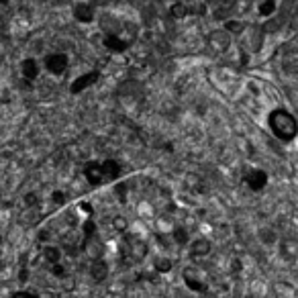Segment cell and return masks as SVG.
<instances>
[{"label": "cell", "instance_id": "6da1fadb", "mask_svg": "<svg viewBox=\"0 0 298 298\" xmlns=\"http://www.w3.org/2000/svg\"><path fill=\"white\" fill-rule=\"evenodd\" d=\"M268 123H270L272 133H274L280 141H292V139L296 137V133H298V123H296V119H294L288 111H284V109L272 111Z\"/></svg>", "mask_w": 298, "mask_h": 298}, {"label": "cell", "instance_id": "7a4b0ae2", "mask_svg": "<svg viewBox=\"0 0 298 298\" xmlns=\"http://www.w3.org/2000/svg\"><path fill=\"white\" fill-rule=\"evenodd\" d=\"M207 45L211 47V52H215V54H225L227 49L231 47V35H229V31H225V29L211 31L209 37H207Z\"/></svg>", "mask_w": 298, "mask_h": 298}, {"label": "cell", "instance_id": "3957f363", "mask_svg": "<svg viewBox=\"0 0 298 298\" xmlns=\"http://www.w3.org/2000/svg\"><path fill=\"white\" fill-rule=\"evenodd\" d=\"M43 66H45V70H47L49 74H54V76H62V74L68 70L70 60H68V56H66V54H49V56H45Z\"/></svg>", "mask_w": 298, "mask_h": 298}, {"label": "cell", "instance_id": "277c9868", "mask_svg": "<svg viewBox=\"0 0 298 298\" xmlns=\"http://www.w3.org/2000/svg\"><path fill=\"white\" fill-rule=\"evenodd\" d=\"M101 78V74H98L96 70H92V72H88V74H82L80 78H76L74 82H72V86H70V92L72 94H80L82 90H86L88 86H92V84H96V80Z\"/></svg>", "mask_w": 298, "mask_h": 298}, {"label": "cell", "instance_id": "5b68a950", "mask_svg": "<svg viewBox=\"0 0 298 298\" xmlns=\"http://www.w3.org/2000/svg\"><path fill=\"white\" fill-rule=\"evenodd\" d=\"M245 184L250 186L254 192H260V190H264L266 184H268V174H266L264 170H252L250 174L245 176Z\"/></svg>", "mask_w": 298, "mask_h": 298}, {"label": "cell", "instance_id": "8992f818", "mask_svg": "<svg viewBox=\"0 0 298 298\" xmlns=\"http://www.w3.org/2000/svg\"><path fill=\"white\" fill-rule=\"evenodd\" d=\"M84 176L90 184L98 186V184H103L105 182V176H103V166L98 164V162H88L84 166Z\"/></svg>", "mask_w": 298, "mask_h": 298}, {"label": "cell", "instance_id": "52a82bcc", "mask_svg": "<svg viewBox=\"0 0 298 298\" xmlns=\"http://www.w3.org/2000/svg\"><path fill=\"white\" fill-rule=\"evenodd\" d=\"M103 43H105L107 49H111V52H115V54H123V52H127L129 45H131V41H125V39H121V37L115 35V33L105 35Z\"/></svg>", "mask_w": 298, "mask_h": 298}, {"label": "cell", "instance_id": "ba28073f", "mask_svg": "<svg viewBox=\"0 0 298 298\" xmlns=\"http://www.w3.org/2000/svg\"><path fill=\"white\" fill-rule=\"evenodd\" d=\"M194 274H196V270H194V268H188V270H184V282H186V286H188L192 292L205 294V292H207V284H205L201 278H196Z\"/></svg>", "mask_w": 298, "mask_h": 298}, {"label": "cell", "instance_id": "9c48e42d", "mask_svg": "<svg viewBox=\"0 0 298 298\" xmlns=\"http://www.w3.org/2000/svg\"><path fill=\"white\" fill-rule=\"evenodd\" d=\"M282 70L290 76H298V49H290L282 56Z\"/></svg>", "mask_w": 298, "mask_h": 298}, {"label": "cell", "instance_id": "30bf717a", "mask_svg": "<svg viewBox=\"0 0 298 298\" xmlns=\"http://www.w3.org/2000/svg\"><path fill=\"white\" fill-rule=\"evenodd\" d=\"M39 72H41V68H39V62H37V60H33V58L23 60V64H21V74H23L25 80H29V82L37 80V78H39Z\"/></svg>", "mask_w": 298, "mask_h": 298}, {"label": "cell", "instance_id": "8fae6325", "mask_svg": "<svg viewBox=\"0 0 298 298\" xmlns=\"http://www.w3.org/2000/svg\"><path fill=\"white\" fill-rule=\"evenodd\" d=\"M74 19L78 23H92L94 21V7L88 3H80L74 7Z\"/></svg>", "mask_w": 298, "mask_h": 298}, {"label": "cell", "instance_id": "7c38bea8", "mask_svg": "<svg viewBox=\"0 0 298 298\" xmlns=\"http://www.w3.org/2000/svg\"><path fill=\"white\" fill-rule=\"evenodd\" d=\"M211 254V241L209 239H196L190 247V256L192 258H205Z\"/></svg>", "mask_w": 298, "mask_h": 298}, {"label": "cell", "instance_id": "4fadbf2b", "mask_svg": "<svg viewBox=\"0 0 298 298\" xmlns=\"http://www.w3.org/2000/svg\"><path fill=\"white\" fill-rule=\"evenodd\" d=\"M90 276H92V280H96V282L107 280V276H109V266H107V262H105V260H96V262L90 266Z\"/></svg>", "mask_w": 298, "mask_h": 298}, {"label": "cell", "instance_id": "5bb4252c", "mask_svg": "<svg viewBox=\"0 0 298 298\" xmlns=\"http://www.w3.org/2000/svg\"><path fill=\"white\" fill-rule=\"evenodd\" d=\"M129 252H131L133 260L141 262V260L147 256V245H145L141 239H135V237H131V239H129Z\"/></svg>", "mask_w": 298, "mask_h": 298}, {"label": "cell", "instance_id": "9a60e30c", "mask_svg": "<svg viewBox=\"0 0 298 298\" xmlns=\"http://www.w3.org/2000/svg\"><path fill=\"white\" fill-rule=\"evenodd\" d=\"M103 176L105 180H117L121 176V164L115 162V160H105L103 164Z\"/></svg>", "mask_w": 298, "mask_h": 298}, {"label": "cell", "instance_id": "2e32d148", "mask_svg": "<svg viewBox=\"0 0 298 298\" xmlns=\"http://www.w3.org/2000/svg\"><path fill=\"white\" fill-rule=\"evenodd\" d=\"M280 254L286 260H296L298 258V243L294 239H284L282 247H280Z\"/></svg>", "mask_w": 298, "mask_h": 298}, {"label": "cell", "instance_id": "e0dca14e", "mask_svg": "<svg viewBox=\"0 0 298 298\" xmlns=\"http://www.w3.org/2000/svg\"><path fill=\"white\" fill-rule=\"evenodd\" d=\"M43 256H45V260H47V264H60V260H62V250L60 247H56V245H45L43 247Z\"/></svg>", "mask_w": 298, "mask_h": 298}, {"label": "cell", "instance_id": "ac0fdd59", "mask_svg": "<svg viewBox=\"0 0 298 298\" xmlns=\"http://www.w3.org/2000/svg\"><path fill=\"white\" fill-rule=\"evenodd\" d=\"M274 288H276V296H278V298H294V296H296L294 288H292L288 282H278Z\"/></svg>", "mask_w": 298, "mask_h": 298}, {"label": "cell", "instance_id": "d6986e66", "mask_svg": "<svg viewBox=\"0 0 298 298\" xmlns=\"http://www.w3.org/2000/svg\"><path fill=\"white\" fill-rule=\"evenodd\" d=\"M274 11H276V0H262V5H260L262 17H270V15H274Z\"/></svg>", "mask_w": 298, "mask_h": 298}, {"label": "cell", "instance_id": "ffe728a7", "mask_svg": "<svg viewBox=\"0 0 298 298\" xmlns=\"http://www.w3.org/2000/svg\"><path fill=\"white\" fill-rule=\"evenodd\" d=\"M170 15H172L174 19H184V17L188 15V9H186V5H184V3H176V5H172Z\"/></svg>", "mask_w": 298, "mask_h": 298}, {"label": "cell", "instance_id": "44dd1931", "mask_svg": "<svg viewBox=\"0 0 298 298\" xmlns=\"http://www.w3.org/2000/svg\"><path fill=\"white\" fill-rule=\"evenodd\" d=\"M172 237H174V241H176L178 245H186V241H188V231L182 229V227H176V229L172 231Z\"/></svg>", "mask_w": 298, "mask_h": 298}, {"label": "cell", "instance_id": "7402d4cb", "mask_svg": "<svg viewBox=\"0 0 298 298\" xmlns=\"http://www.w3.org/2000/svg\"><path fill=\"white\" fill-rule=\"evenodd\" d=\"M154 268H156L158 272L166 274V272H170V270H172V260H170V258H158V260H156V264H154Z\"/></svg>", "mask_w": 298, "mask_h": 298}, {"label": "cell", "instance_id": "603a6c76", "mask_svg": "<svg viewBox=\"0 0 298 298\" xmlns=\"http://www.w3.org/2000/svg\"><path fill=\"white\" fill-rule=\"evenodd\" d=\"M243 29H245V25L241 21H227L225 23V31H229V33H241Z\"/></svg>", "mask_w": 298, "mask_h": 298}, {"label": "cell", "instance_id": "cb8c5ba5", "mask_svg": "<svg viewBox=\"0 0 298 298\" xmlns=\"http://www.w3.org/2000/svg\"><path fill=\"white\" fill-rule=\"evenodd\" d=\"M260 237H262L264 243H272V241H274V231H272V229H262Z\"/></svg>", "mask_w": 298, "mask_h": 298}, {"label": "cell", "instance_id": "d4e9b609", "mask_svg": "<svg viewBox=\"0 0 298 298\" xmlns=\"http://www.w3.org/2000/svg\"><path fill=\"white\" fill-rule=\"evenodd\" d=\"M11 298H39L35 292H29V290H19V292H15Z\"/></svg>", "mask_w": 298, "mask_h": 298}, {"label": "cell", "instance_id": "484cf974", "mask_svg": "<svg viewBox=\"0 0 298 298\" xmlns=\"http://www.w3.org/2000/svg\"><path fill=\"white\" fill-rule=\"evenodd\" d=\"M52 198H54L56 205H64V203H66V194H64L62 190H56V192L52 194Z\"/></svg>", "mask_w": 298, "mask_h": 298}, {"label": "cell", "instance_id": "4316f807", "mask_svg": "<svg viewBox=\"0 0 298 298\" xmlns=\"http://www.w3.org/2000/svg\"><path fill=\"white\" fill-rule=\"evenodd\" d=\"M52 274L58 276V278H64V276H66V270H64L62 264H54V266H52Z\"/></svg>", "mask_w": 298, "mask_h": 298}, {"label": "cell", "instance_id": "83f0119b", "mask_svg": "<svg viewBox=\"0 0 298 298\" xmlns=\"http://www.w3.org/2000/svg\"><path fill=\"white\" fill-rule=\"evenodd\" d=\"M25 205H27V207H33V205H37V196H35L33 192L25 196Z\"/></svg>", "mask_w": 298, "mask_h": 298}, {"label": "cell", "instance_id": "f1b7e54d", "mask_svg": "<svg viewBox=\"0 0 298 298\" xmlns=\"http://www.w3.org/2000/svg\"><path fill=\"white\" fill-rule=\"evenodd\" d=\"M115 227H117L119 231H125V229H127V221H125V219H115Z\"/></svg>", "mask_w": 298, "mask_h": 298}, {"label": "cell", "instance_id": "f546056e", "mask_svg": "<svg viewBox=\"0 0 298 298\" xmlns=\"http://www.w3.org/2000/svg\"><path fill=\"white\" fill-rule=\"evenodd\" d=\"M25 280H27V270L21 272V282H25Z\"/></svg>", "mask_w": 298, "mask_h": 298}, {"label": "cell", "instance_id": "4dcf8cb0", "mask_svg": "<svg viewBox=\"0 0 298 298\" xmlns=\"http://www.w3.org/2000/svg\"><path fill=\"white\" fill-rule=\"evenodd\" d=\"M0 5H9V0H0Z\"/></svg>", "mask_w": 298, "mask_h": 298}, {"label": "cell", "instance_id": "1f68e13d", "mask_svg": "<svg viewBox=\"0 0 298 298\" xmlns=\"http://www.w3.org/2000/svg\"><path fill=\"white\" fill-rule=\"evenodd\" d=\"M0 243H3V237H0Z\"/></svg>", "mask_w": 298, "mask_h": 298}]
</instances>
